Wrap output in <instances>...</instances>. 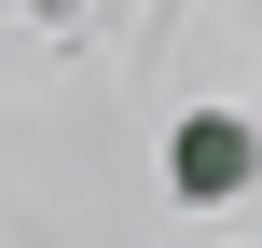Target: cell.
<instances>
[{"instance_id":"6da1fadb","label":"cell","mask_w":262,"mask_h":248,"mask_svg":"<svg viewBox=\"0 0 262 248\" xmlns=\"http://www.w3.org/2000/svg\"><path fill=\"white\" fill-rule=\"evenodd\" d=\"M166 179H180V207H235V193L262 179V138L235 124V110H193L180 152H166Z\"/></svg>"}]
</instances>
